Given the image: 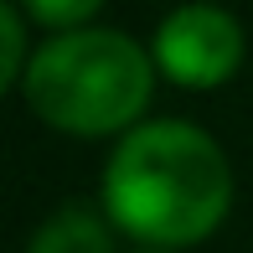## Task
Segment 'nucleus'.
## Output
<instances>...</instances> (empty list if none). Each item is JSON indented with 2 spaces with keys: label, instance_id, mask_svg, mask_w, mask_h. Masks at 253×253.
I'll return each instance as SVG.
<instances>
[{
  "label": "nucleus",
  "instance_id": "nucleus-4",
  "mask_svg": "<svg viewBox=\"0 0 253 253\" xmlns=\"http://www.w3.org/2000/svg\"><path fill=\"white\" fill-rule=\"evenodd\" d=\"M26 253H114V238H109V227H103L98 212L62 207L52 222L37 227V238H31Z\"/></svg>",
  "mask_w": 253,
  "mask_h": 253
},
{
  "label": "nucleus",
  "instance_id": "nucleus-3",
  "mask_svg": "<svg viewBox=\"0 0 253 253\" xmlns=\"http://www.w3.org/2000/svg\"><path fill=\"white\" fill-rule=\"evenodd\" d=\"M150 57L181 88H217L243 62V26L222 5H181L160 21Z\"/></svg>",
  "mask_w": 253,
  "mask_h": 253
},
{
  "label": "nucleus",
  "instance_id": "nucleus-1",
  "mask_svg": "<svg viewBox=\"0 0 253 253\" xmlns=\"http://www.w3.org/2000/svg\"><path fill=\"white\" fill-rule=\"evenodd\" d=\"M233 202V170L212 134L191 124H140L103 170V207L114 227L150 248L202 243Z\"/></svg>",
  "mask_w": 253,
  "mask_h": 253
},
{
  "label": "nucleus",
  "instance_id": "nucleus-6",
  "mask_svg": "<svg viewBox=\"0 0 253 253\" xmlns=\"http://www.w3.org/2000/svg\"><path fill=\"white\" fill-rule=\"evenodd\" d=\"M31 21H47V26H83L103 0H21Z\"/></svg>",
  "mask_w": 253,
  "mask_h": 253
},
{
  "label": "nucleus",
  "instance_id": "nucleus-5",
  "mask_svg": "<svg viewBox=\"0 0 253 253\" xmlns=\"http://www.w3.org/2000/svg\"><path fill=\"white\" fill-rule=\"evenodd\" d=\"M0 47H5L0 88H5V83H16V78H26V62H21V52H26V26H21V10L16 5H0Z\"/></svg>",
  "mask_w": 253,
  "mask_h": 253
},
{
  "label": "nucleus",
  "instance_id": "nucleus-2",
  "mask_svg": "<svg viewBox=\"0 0 253 253\" xmlns=\"http://www.w3.org/2000/svg\"><path fill=\"white\" fill-rule=\"evenodd\" d=\"M155 57L119 31H62L31 52L21 93L67 134H114L150 103Z\"/></svg>",
  "mask_w": 253,
  "mask_h": 253
}]
</instances>
